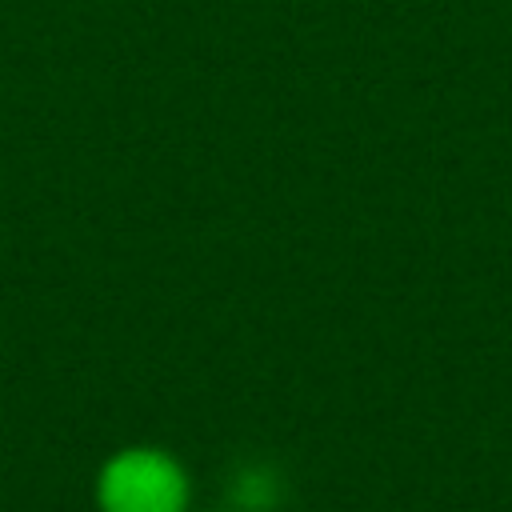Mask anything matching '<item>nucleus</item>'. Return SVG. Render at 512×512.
I'll return each mask as SVG.
<instances>
[{"label": "nucleus", "instance_id": "1", "mask_svg": "<svg viewBox=\"0 0 512 512\" xmlns=\"http://www.w3.org/2000/svg\"><path fill=\"white\" fill-rule=\"evenodd\" d=\"M92 496L100 512H188L192 480L172 452L132 444L100 464Z\"/></svg>", "mask_w": 512, "mask_h": 512}]
</instances>
